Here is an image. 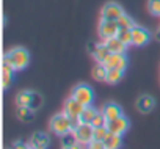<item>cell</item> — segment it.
<instances>
[{
    "instance_id": "6da1fadb",
    "label": "cell",
    "mask_w": 160,
    "mask_h": 149,
    "mask_svg": "<svg viewBox=\"0 0 160 149\" xmlns=\"http://www.w3.org/2000/svg\"><path fill=\"white\" fill-rule=\"evenodd\" d=\"M3 63L10 64L14 72L22 71L30 63V53H28V50L25 47H13L11 50L7 52V55L3 58Z\"/></svg>"
},
{
    "instance_id": "7a4b0ae2",
    "label": "cell",
    "mask_w": 160,
    "mask_h": 149,
    "mask_svg": "<svg viewBox=\"0 0 160 149\" xmlns=\"http://www.w3.org/2000/svg\"><path fill=\"white\" fill-rule=\"evenodd\" d=\"M75 127V121L71 119L64 112L63 113H58L55 115L52 119H50V129L53 133H57L58 137H64L68 133H71Z\"/></svg>"
},
{
    "instance_id": "3957f363",
    "label": "cell",
    "mask_w": 160,
    "mask_h": 149,
    "mask_svg": "<svg viewBox=\"0 0 160 149\" xmlns=\"http://www.w3.org/2000/svg\"><path fill=\"white\" fill-rule=\"evenodd\" d=\"M44 99L41 94L35 93V91H21L16 96V105L18 107H30L33 110H38L42 105Z\"/></svg>"
},
{
    "instance_id": "277c9868",
    "label": "cell",
    "mask_w": 160,
    "mask_h": 149,
    "mask_svg": "<svg viewBox=\"0 0 160 149\" xmlns=\"http://www.w3.org/2000/svg\"><path fill=\"white\" fill-rule=\"evenodd\" d=\"M77 143H80L82 146H87L93 141V135H94V127L91 124H85V122H77L74 130H72Z\"/></svg>"
},
{
    "instance_id": "5b68a950",
    "label": "cell",
    "mask_w": 160,
    "mask_h": 149,
    "mask_svg": "<svg viewBox=\"0 0 160 149\" xmlns=\"http://www.w3.org/2000/svg\"><path fill=\"white\" fill-rule=\"evenodd\" d=\"M72 97L77 99L80 104H83L85 107L87 105H91L93 101H94V93H93V88L85 85V83H80L77 85L74 90H72Z\"/></svg>"
},
{
    "instance_id": "8992f818",
    "label": "cell",
    "mask_w": 160,
    "mask_h": 149,
    "mask_svg": "<svg viewBox=\"0 0 160 149\" xmlns=\"http://www.w3.org/2000/svg\"><path fill=\"white\" fill-rule=\"evenodd\" d=\"M83 108H85V105L80 104V102H78L77 99H74L72 96H71L69 99H66V102H64V105H63V112H64L71 119H74L75 122H78V118H80V115H82Z\"/></svg>"
},
{
    "instance_id": "52a82bcc",
    "label": "cell",
    "mask_w": 160,
    "mask_h": 149,
    "mask_svg": "<svg viewBox=\"0 0 160 149\" xmlns=\"http://www.w3.org/2000/svg\"><path fill=\"white\" fill-rule=\"evenodd\" d=\"M119 32V25H118V21H108V19H101V24H99V35L101 38L105 39H110L113 36H116Z\"/></svg>"
},
{
    "instance_id": "ba28073f",
    "label": "cell",
    "mask_w": 160,
    "mask_h": 149,
    "mask_svg": "<svg viewBox=\"0 0 160 149\" xmlns=\"http://www.w3.org/2000/svg\"><path fill=\"white\" fill-rule=\"evenodd\" d=\"M107 129H108V132L110 133H116V135H124L127 130H129V127H130V122H129V119L122 115V116H119V118H116V119H112V121H107Z\"/></svg>"
},
{
    "instance_id": "9c48e42d",
    "label": "cell",
    "mask_w": 160,
    "mask_h": 149,
    "mask_svg": "<svg viewBox=\"0 0 160 149\" xmlns=\"http://www.w3.org/2000/svg\"><path fill=\"white\" fill-rule=\"evenodd\" d=\"M151 39V33L143 28V27H138L135 25L132 28V46H137V47H141V46H146Z\"/></svg>"
},
{
    "instance_id": "30bf717a",
    "label": "cell",
    "mask_w": 160,
    "mask_h": 149,
    "mask_svg": "<svg viewBox=\"0 0 160 149\" xmlns=\"http://www.w3.org/2000/svg\"><path fill=\"white\" fill-rule=\"evenodd\" d=\"M122 14H124L122 8H121L118 3H115V2H108V3L104 5V8H102V19L118 21Z\"/></svg>"
},
{
    "instance_id": "8fae6325",
    "label": "cell",
    "mask_w": 160,
    "mask_h": 149,
    "mask_svg": "<svg viewBox=\"0 0 160 149\" xmlns=\"http://www.w3.org/2000/svg\"><path fill=\"white\" fill-rule=\"evenodd\" d=\"M104 64L107 66V69L126 71V67H127V58L124 57V53H112Z\"/></svg>"
},
{
    "instance_id": "7c38bea8",
    "label": "cell",
    "mask_w": 160,
    "mask_h": 149,
    "mask_svg": "<svg viewBox=\"0 0 160 149\" xmlns=\"http://www.w3.org/2000/svg\"><path fill=\"white\" fill-rule=\"evenodd\" d=\"M154 107H155V99L149 94H143L137 101V110L140 113H149L154 110Z\"/></svg>"
},
{
    "instance_id": "4fadbf2b",
    "label": "cell",
    "mask_w": 160,
    "mask_h": 149,
    "mask_svg": "<svg viewBox=\"0 0 160 149\" xmlns=\"http://www.w3.org/2000/svg\"><path fill=\"white\" fill-rule=\"evenodd\" d=\"M101 112H102V115L105 116L107 121H112V119H116V118L122 116V110H121V107H119L118 104H113V102L105 104V105L102 107Z\"/></svg>"
},
{
    "instance_id": "5bb4252c",
    "label": "cell",
    "mask_w": 160,
    "mask_h": 149,
    "mask_svg": "<svg viewBox=\"0 0 160 149\" xmlns=\"http://www.w3.org/2000/svg\"><path fill=\"white\" fill-rule=\"evenodd\" d=\"M110 55H112V52H110V49L107 47L105 42L98 44V46L94 47V50H93V57H94V60H96L98 63H101V64H104V63L108 60Z\"/></svg>"
},
{
    "instance_id": "9a60e30c",
    "label": "cell",
    "mask_w": 160,
    "mask_h": 149,
    "mask_svg": "<svg viewBox=\"0 0 160 149\" xmlns=\"http://www.w3.org/2000/svg\"><path fill=\"white\" fill-rule=\"evenodd\" d=\"M49 144H50V138H49V135L44 133V132H36V133H33L32 138H30V143H28V146L42 147V149H46Z\"/></svg>"
},
{
    "instance_id": "2e32d148",
    "label": "cell",
    "mask_w": 160,
    "mask_h": 149,
    "mask_svg": "<svg viewBox=\"0 0 160 149\" xmlns=\"http://www.w3.org/2000/svg\"><path fill=\"white\" fill-rule=\"evenodd\" d=\"M104 42L107 44V47L110 49L112 53H126V50H127V47H129V46H126L118 36H113V38H110V39H105Z\"/></svg>"
},
{
    "instance_id": "e0dca14e",
    "label": "cell",
    "mask_w": 160,
    "mask_h": 149,
    "mask_svg": "<svg viewBox=\"0 0 160 149\" xmlns=\"http://www.w3.org/2000/svg\"><path fill=\"white\" fill-rule=\"evenodd\" d=\"M102 143H104L105 149H119L121 144H122V138H121V135H116V133H110L108 132L107 138Z\"/></svg>"
},
{
    "instance_id": "ac0fdd59",
    "label": "cell",
    "mask_w": 160,
    "mask_h": 149,
    "mask_svg": "<svg viewBox=\"0 0 160 149\" xmlns=\"http://www.w3.org/2000/svg\"><path fill=\"white\" fill-rule=\"evenodd\" d=\"M98 113H99V112H98L94 107H91V105H87V107L83 108L82 115H80V118H78V122L91 124V122H93V119L96 118V115H98Z\"/></svg>"
},
{
    "instance_id": "d6986e66",
    "label": "cell",
    "mask_w": 160,
    "mask_h": 149,
    "mask_svg": "<svg viewBox=\"0 0 160 149\" xmlns=\"http://www.w3.org/2000/svg\"><path fill=\"white\" fill-rule=\"evenodd\" d=\"M35 112H36V110H33V108H30V107H18L16 116H18L22 122H30V121H33V118H35Z\"/></svg>"
},
{
    "instance_id": "ffe728a7",
    "label": "cell",
    "mask_w": 160,
    "mask_h": 149,
    "mask_svg": "<svg viewBox=\"0 0 160 149\" xmlns=\"http://www.w3.org/2000/svg\"><path fill=\"white\" fill-rule=\"evenodd\" d=\"M107 72H108L107 66L98 63V64L93 67V71H91V76H93V79L98 80V82H105V79H107Z\"/></svg>"
},
{
    "instance_id": "44dd1931",
    "label": "cell",
    "mask_w": 160,
    "mask_h": 149,
    "mask_svg": "<svg viewBox=\"0 0 160 149\" xmlns=\"http://www.w3.org/2000/svg\"><path fill=\"white\" fill-rule=\"evenodd\" d=\"M13 74H14V71L11 69V66L3 63V69H2V80L3 82H2V85H3L5 90H8L10 85L13 83Z\"/></svg>"
},
{
    "instance_id": "7402d4cb",
    "label": "cell",
    "mask_w": 160,
    "mask_h": 149,
    "mask_svg": "<svg viewBox=\"0 0 160 149\" xmlns=\"http://www.w3.org/2000/svg\"><path fill=\"white\" fill-rule=\"evenodd\" d=\"M122 76H124V71H119V69H108L105 82L110 83V85L119 83V82L122 80Z\"/></svg>"
},
{
    "instance_id": "603a6c76",
    "label": "cell",
    "mask_w": 160,
    "mask_h": 149,
    "mask_svg": "<svg viewBox=\"0 0 160 149\" xmlns=\"http://www.w3.org/2000/svg\"><path fill=\"white\" fill-rule=\"evenodd\" d=\"M126 46H132V30L129 28H119L118 35H116Z\"/></svg>"
},
{
    "instance_id": "cb8c5ba5",
    "label": "cell",
    "mask_w": 160,
    "mask_h": 149,
    "mask_svg": "<svg viewBox=\"0 0 160 149\" xmlns=\"http://www.w3.org/2000/svg\"><path fill=\"white\" fill-rule=\"evenodd\" d=\"M118 25H119V28H129V30H132L133 27H135V22L132 21V17L130 16H127L126 13L118 19Z\"/></svg>"
},
{
    "instance_id": "d4e9b609",
    "label": "cell",
    "mask_w": 160,
    "mask_h": 149,
    "mask_svg": "<svg viewBox=\"0 0 160 149\" xmlns=\"http://www.w3.org/2000/svg\"><path fill=\"white\" fill-rule=\"evenodd\" d=\"M108 135V129L107 126H102V127H94V135H93V140L96 141H104Z\"/></svg>"
},
{
    "instance_id": "484cf974",
    "label": "cell",
    "mask_w": 160,
    "mask_h": 149,
    "mask_svg": "<svg viewBox=\"0 0 160 149\" xmlns=\"http://www.w3.org/2000/svg\"><path fill=\"white\" fill-rule=\"evenodd\" d=\"M148 8H149L151 14L160 16V0H149V2H148Z\"/></svg>"
},
{
    "instance_id": "4316f807",
    "label": "cell",
    "mask_w": 160,
    "mask_h": 149,
    "mask_svg": "<svg viewBox=\"0 0 160 149\" xmlns=\"http://www.w3.org/2000/svg\"><path fill=\"white\" fill-rule=\"evenodd\" d=\"M105 124H107V119H105V116L102 115V112H99V113L96 115V118L93 119V122H91L93 127H102V126H105Z\"/></svg>"
},
{
    "instance_id": "83f0119b",
    "label": "cell",
    "mask_w": 160,
    "mask_h": 149,
    "mask_svg": "<svg viewBox=\"0 0 160 149\" xmlns=\"http://www.w3.org/2000/svg\"><path fill=\"white\" fill-rule=\"evenodd\" d=\"M87 149H105V146H104L102 141H96V140H93L90 144H87Z\"/></svg>"
},
{
    "instance_id": "f1b7e54d",
    "label": "cell",
    "mask_w": 160,
    "mask_h": 149,
    "mask_svg": "<svg viewBox=\"0 0 160 149\" xmlns=\"http://www.w3.org/2000/svg\"><path fill=\"white\" fill-rule=\"evenodd\" d=\"M10 149H30V146L25 144V143H21V141H19V143H14Z\"/></svg>"
},
{
    "instance_id": "f546056e",
    "label": "cell",
    "mask_w": 160,
    "mask_h": 149,
    "mask_svg": "<svg viewBox=\"0 0 160 149\" xmlns=\"http://www.w3.org/2000/svg\"><path fill=\"white\" fill-rule=\"evenodd\" d=\"M61 149H82V144H80V143H74L71 146H63Z\"/></svg>"
},
{
    "instance_id": "4dcf8cb0",
    "label": "cell",
    "mask_w": 160,
    "mask_h": 149,
    "mask_svg": "<svg viewBox=\"0 0 160 149\" xmlns=\"http://www.w3.org/2000/svg\"><path fill=\"white\" fill-rule=\"evenodd\" d=\"M154 36H155V39H157V41L160 42V28H158V30L155 32V35H154Z\"/></svg>"
},
{
    "instance_id": "1f68e13d",
    "label": "cell",
    "mask_w": 160,
    "mask_h": 149,
    "mask_svg": "<svg viewBox=\"0 0 160 149\" xmlns=\"http://www.w3.org/2000/svg\"><path fill=\"white\" fill-rule=\"evenodd\" d=\"M30 149H42V147H35V146H30Z\"/></svg>"
}]
</instances>
